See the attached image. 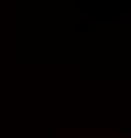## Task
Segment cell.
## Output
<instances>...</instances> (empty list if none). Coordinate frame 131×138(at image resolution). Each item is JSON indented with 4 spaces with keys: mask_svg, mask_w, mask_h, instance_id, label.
<instances>
[{
    "mask_svg": "<svg viewBox=\"0 0 131 138\" xmlns=\"http://www.w3.org/2000/svg\"><path fill=\"white\" fill-rule=\"evenodd\" d=\"M130 135H131V130L128 127L127 129H124V127L120 129V138H130Z\"/></svg>",
    "mask_w": 131,
    "mask_h": 138,
    "instance_id": "cell-1",
    "label": "cell"
}]
</instances>
